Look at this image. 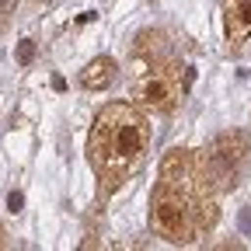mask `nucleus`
Masks as SVG:
<instances>
[{
	"label": "nucleus",
	"instance_id": "1",
	"mask_svg": "<svg viewBox=\"0 0 251 251\" xmlns=\"http://www.w3.org/2000/svg\"><path fill=\"white\" fill-rule=\"evenodd\" d=\"M220 196L209 188L196 150H168L150 192V230L168 244H192L220 220Z\"/></svg>",
	"mask_w": 251,
	"mask_h": 251
},
{
	"label": "nucleus",
	"instance_id": "2",
	"mask_svg": "<svg viewBox=\"0 0 251 251\" xmlns=\"http://www.w3.org/2000/svg\"><path fill=\"white\" fill-rule=\"evenodd\" d=\"M150 119L133 101H112L94 115L87 133V161L105 192H115L140 175L150 157Z\"/></svg>",
	"mask_w": 251,
	"mask_h": 251
},
{
	"label": "nucleus",
	"instance_id": "3",
	"mask_svg": "<svg viewBox=\"0 0 251 251\" xmlns=\"http://www.w3.org/2000/svg\"><path fill=\"white\" fill-rule=\"evenodd\" d=\"M133 98L136 105L150 112H175L185 98V80H181V63L161 46V35L143 31L136 59H133Z\"/></svg>",
	"mask_w": 251,
	"mask_h": 251
},
{
	"label": "nucleus",
	"instance_id": "4",
	"mask_svg": "<svg viewBox=\"0 0 251 251\" xmlns=\"http://www.w3.org/2000/svg\"><path fill=\"white\" fill-rule=\"evenodd\" d=\"M199 157V168L209 181V188L216 196L224 192H234V188L248 178V168H251V143L244 133H220L206 143V150H196Z\"/></svg>",
	"mask_w": 251,
	"mask_h": 251
},
{
	"label": "nucleus",
	"instance_id": "5",
	"mask_svg": "<svg viewBox=\"0 0 251 251\" xmlns=\"http://www.w3.org/2000/svg\"><path fill=\"white\" fill-rule=\"evenodd\" d=\"M220 18H224L227 42L241 49L251 39V0H220Z\"/></svg>",
	"mask_w": 251,
	"mask_h": 251
},
{
	"label": "nucleus",
	"instance_id": "6",
	"mask_svg": "<svg viewBox=\"0 0 251 251\" xmlns=\"http://www.w3.org/2000/svg\"><path fill=\"white\" fill-rule=\"evenodd\" d=\"M115 80H119V63L112 56H98L80 70V87L84 91H108Z\"/></svg>",
	"mask_w": 251,
	"mask_h": 251
},
{
	"label": "nucleus",
	"instance_id": "7",
	"mask_svg": "<svg viewBox=\"0 0 251 251\" xmlns=\"http://www.w3.org/2000/svg\"><path fill=\"white\" fill-rule=\"evenodd\" d=\"M21 0H0V35L7 31V25L14 21V11H18Z\"/></svg>",
	"mask_w": 251,
	"mask_h": 251
},
{
	"label": "nucleus",
	"instance_id": "8",
	"mask_svg": "<svg viewBox=\"0 0 251 251\" xmlns=\"http://www.w3.org/2000/svg\"><path fill=\"white\" fill-rule=\"evenodd\" d=\"M31 56H35V42L25 39V42H21V49H18V59H21V63H31Z\"/></svg>",
	"mask_w": 251,
	"mask_h": 251
},
{
	"label": "nucleus",
	"instance_id": "9",
	"mask_svg": "<svg viewBox=\"0 0 251 251\" xmlns=\"http://www.w3.org/2000/svg\"><path fill=\"white\" fill-rule=\"evenodd\" d=\"M7 206H11V209L18 213V209H21V196H18V192H11V199H7Z\"/></svg>",
	"mask_w": 251,
	"mask_h": 251
}]
</instances>
